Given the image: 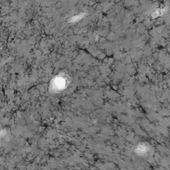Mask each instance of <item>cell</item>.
<instances>
[{
	"label": "cell",
	"mask_w": 170,
	"mask_h": 170,
	"mask_svg": "<svg viewBox=\"0 0 170 170\" xmlns=\"http://www.w3.org/2000/svg\"><path fill=\"white\" fill-rule=\"evenodd\" d=\"M53 84L52 85V86H53V87L55 88H56L57 90L62 89L66 85L65 78L61 77H58L57 78H55V80H53Z\"/></svg>",
	"instance_id": "6da1fadb"
}]
</instances>
